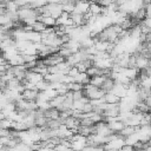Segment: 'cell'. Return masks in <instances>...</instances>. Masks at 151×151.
Returning <instances> with one entry per match:
<instances>
[{
  "instance_id": "1",
  "label": "cell",
  "mask_w": 151,
  "mask_h": 151,
  "mask_svg": "<svg viewBox=\"0 0 151 151\" xmlns=\"http://www.w3.org/2000/svg\"><path fill=\"white\" fill-rule=\"evenodd\" d=\"M46 8L50 13V17L54 18L55 20L61 15V13L64 12L63 11V6L60 4V1H48L47 5H46Z\"/></svg>"
},
{
  "instance_id": "2",
  "label": "cell",
  "mask_w": 151,
  "mask_h": 151,
  "mask_svg": "<svg viewBox=\"0 0 151 151\" xmlns=\"http://www.w3.org/2000/svg\"><path fill=\"white\" fill-rule=\"evenodd\" d=\"M96 127V134L101 136V137H110L113 134V132L111 131V129L109 127V125L105 122H100L98 124L94 125Z\"/></svg>"
},
{
  "instance_id": "3",
  "label": "cell",
  "mask_w": 151,
  "mask_h": 151,
  "mask_svg": "<svg viewBox=\"0 0 151 151\" xmlns=\"http://www.w3.org/2000/svg\"><path fill=\"white\" fill-rule=\"evenodd\" d=\"M88 11H90V2H87V1H76L74 13H78V14L84 15Z\"/></svg>"
},
{
  "instance_id": "4",
  "label": "cell",
  "mask_w": 151,
  "mask_h": 151,
  "mask_svg": "<svg viewBox=\"0 0 151 151\" xmlns=\"http://www.w3.org/2000/svg\"><path fill=\"white\" fill-rule=\"evenodd\" d=\"M39 91L38 90H24L21 92V98L27 101H35L38 98Z\"/></svg>"
},
{
  "instance_id": "5",
  "label": "cell",
  "mask_w": 151,
  "mask_h": 151,
  "mask_svg": "<svg viewBox=\"0 0 151 151\" xmlns=\"http://www.w3.org/2000/svg\"><path fill=\"white\" fill-rule=\"evenodd\" d=\"M28 83H32L34 85H37L38 83H40L41 80H44V77L41 74H38L35 72H32V71H27L26 73V78H25Z\"/></svg>"
},
{
  "instance_id": "6",
  "label": "cell",
  "mask_w": 151,
  "mask_h": 151,
  "mask_svg": "<svg viewBox=\"0 0 151 151\" xmlns=\"http://www.w3.org/2000/svg\"><path fill=\"white\" fill-rule=\"evenodd\" d=\"M112 93H114V94L118 96L120 99H123V98H125V97L127 96V87L124 86V85H122V84L116 83V85H114V87H113V90H112Z\"/></svg>"
},
{
  "instance_id": "7",
  "label": "cell",
  "mask_w": 151,
  "mask_h": 151,
  "mask_svg": "<svg viewBox=\"0 0 151 151\" xmlns=\"http://www.w3.org/2000/svg\"><path fill=\"white\" fill-rule=\"evenodd\" d=\"M120 100L122 99L118 96H116L114 93H112V92H107L104 96V101L106 104H109V105H118L120 103Z\"/></svg>"
},
{
  "instance_id": "8",
  "label": "cell",
  "mask_w": 151,
  "mask_h": 151,
  "mask_svg": "<svg viewBox=\"0 0 151 151\" xmlns=\"http://www.w3.org/2000/svg\"><path fill=\"white\" fill-rule=\"evenodd\" d=\"M107 125H109V127L111 129V131H112L113 133H119V132L125 127L124 122L120 120V119H117V120H114V122H112V123H110V124H107Z\"/></svg>"
},
{
  "instance_id": "9",
  "label": "cell",
  "mask_w": 151,
  "mask_h": 151,
  "mask_svg": "<svg viewBox=\"0 0 151 151\" xmlns=\"http://www.w3.org/2000/svg\"><path fill=\"white\" fill-rule=\"evenodd\" d=\"M106 80V77L105 76H96V77H92L90 78V84L98 87V88H101L104 81Z\"/></svg>"
},
{
  "instance_id": "10",
  "label": "cell",
  "mask_w": 151,
  "mask_h": 151,
  "mask_svg": "<svg viewBox=\"0 0 151 151\" xmlns=\"http://www.w3.org/2000/svg\"><path fill=\"white\" fill-rule=\"evenodd\" d=\"M90 12L94 17H99L103 14V7L98 2H90Z\"/></svg>"
},
{
  "instance_id": "11",
  "label": "cell",
  "mask_w": 151,
  "mask_h": 151,
  "mask_svg": "<svg viewBox=\"0 0 151 151\" xmlns=\"http://www.w3.org/2000/svg\"><path fill=\"white\" fill-rule=\"evenodd\" d=\"M38 20L41 21L46 27H54L57 25V20L54 18H52V17H41L40 15L38 18Z\"/></svg>"
},
{
  "instance_id": "12",
  "label": "cell",
  "mask_w": 151,
  "mask_h": 151,
  "mask_svg": "<svg viewBox=\"0 0 151 151\" xmlns=\"http://www.w3.org/2000/svg\"><path fill=\"white\" fill-rule=\"evenodd\" d=\"M114 85H116V81H114L112 78H106V80L104 81V84H103V86H101V90H103L105 93L112 92Z\"/></svg>"
},
{
  "instance_id": "13",
  "label": "cell",
  "mask_w": 151,
  "mask_h": 151,
  "mask_svg": "<svg viewBox=\"0 0 151 151\" xmlns=\"http://www.w3.org/2000/svg\"><path fill=\"white\" fill-rule=\"evenodd\" d=\"M139 127H133V126H125L119 133H117V134H119L120 137H123V138H127V137H130L131 134H133L137 130H138Z\"/></svg>"
},
{
  "instance_id": "14",
  "label": "cell",
  "mask_w": 151,
  "mask_h": 151,
  "mask_svg": "<svg viewBox=\"0 0 151 151\" xmlns=\"http://www.w3.org/2000/svg\"><path fill=\"white\" fill-rule=\"evenodd\" d=\"M58 54L60 55V57H63L65 60L67 59V58H70L71 55H73V52L68 48V47H66L65 45H63L60 48H59V51H58Z\"/></svg>"
},
{
  "instance_id": "15",
  "label": "cell",
  "mask_w": 151,
  "mask_h": 151,
  "mask_svg": "<svg viewBox=\"0 0 151 151\" xmlns=\"http://www.w3.org/2000/svg\"><path fill=\"white\" fill-rule=\"evenodd\" d=\"M70 18H71V14H68V13H66V12H63L61 15L57 19V25H55V26H65L66 22H67V20H68Z\"/></svg>"
},
{
  "instance_id": "16",
  "label": "cell",
  "mask_w": 151,
  "mask_h": 151,
  "mask_svg": "<svg viewBox=\"0 0 151 151\" xmlns=\"http://www.w3.org/2000/svg\"><path fill=\"white\" fill-rule=\"evenodd\" d=\"M32 28H33V32H37V33H40V34H41V33H44V32L46 31L47 27H46L41 21L38 20V21H35V22L32 25Z\"/></svg>"
},
{
  "instance_id": "17",
  "label": "cell",
  "mask_w": 151,
  "mask_h": 151,
  "mask_svg": "<svg viewBox=\"0 0 151 151\" xmlns=\"http://www.w3.org/2000/svg\"><path fill=\"white\" fill-rule=\"evenodd\" d=\"M6 9H7V12H18L19 11V7H18V5H17L15 1H9V2H7Z\"/></svg>"
},
{
  "instance_id": "18",
  "label": "cell",
  "mask_w": 151,
  "mask_h": 151,
  "mask_svg": "<svg viewBox=\"0 0 151 151\" xmlns=\"http://www.w3.org/2000/svg\"><path fill=\"white\" fill-rule=\"evenodd\" d=\"M93 111H94L93 105H92L90 101L86 103L85 106H84V109H83V113H91V112H93Z\"/></svg>"
},
{
  "instance_id": "19",
  "label": "cell",
  "mask_w": 151,
  "mask_h": 151,
  "mask_svg": "<svg viewBox=\"0 0 151 151\" xmlns=\"http://www.w3.org/2000/svg\"><path fill=\"white\" fill-rule=\"evenodd\" d=\"M79 74V71H78V68L76 67V66H72L71 68H70V71H68V73H67V76H70L71 78H76L77 76Z\"/></svg>"
},
{
  "instance_id": "20",
  "label": "cell",
  "mask_w": 151,
  "mask_h": 151,
  "mask_svg": "<svg viewBox=\"0 0 151 151\" xmlns=\"http://www.w3.org/2000/svg\"><path fill=\"white\" fill-rule=\"evenodd\" d=\"M119 151H136L134 150V147H133V145H129V144H124L122 147H120V150Z\"/></svg>"
},
{
  "instance_id": "21",
  "label": "cell",
  "mask_w": 151,
  "mask_h": 151,
  "mask_svg": "<svg viewBox=\"0 0 151 151\" xmlns=\"http://www.w3.org/2000/svg\"><path fill=\"white\" fill-rule=\"evenodd\" d=\"M2 147H4V145H1V144H0V150H1Z\"/></svg>"
}]
</instances>
